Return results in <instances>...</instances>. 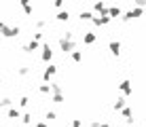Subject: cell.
Listing matches in <instances>:
<instances>
[{"instance_id": "obj_7", "label": "cell", "mask_w": 146, "mask_h": 127, "mask_svg": "<svg viewBox=\"0 0 146 127\" xmlns=\"http://www.w3.org/2000/svg\"><path fill=\"white\" fill-rule=\"evenodd\" d=\"M36 49H40V43H38V40H30V43L28 45H23V51H26V53H32V51H36Z\"/></svg>"}, {"instance_id": "obj_8", "label": "cell", "mask_w": 146, "mask_h": 127, "mask_svg": "<svg viewBox=\"0 0 146 127\" xmlns=\"http://www.w3.org/2000/svg\"><path fill=\"white\" fill-rule=\"evenodd\" d=\"M108 49H110V53H112V55H119L121 53V43H119V40H110Z\"/></svg>"}, {"instance_id": "obj_3", "label": "cell", "mask_w": 146, "mask_h": 127, "mask_svg": "<svg viewBox=\"0 0 146 127\" xmlns=\"http://www.w3.org/2000/svg\"><path fill=\"white\" fill-rule=\"evenodd\" d=\"M42 55H40V57H42V62H51V57H53V51H51V45L49 43H44L42 47Z\"/></svg>"}, {"instance_id": "obj_20", "label": "cell", "mask_w": 146, "mask_h": 127, "mask_svg": "<svg viewBox=\"0 0 146 127\" xmlns=\"http://www.w3.org/2000/svg\"><path fill=\"white\" fill-rule=\"evenodd\" d=\"M40 93H51V85H49V83H44V85H40Z\"/></svg>"}, {"instance_id": "obj_25", "label": "cell", "mask_w": 146, "mask_h": 127, "mask_svg": "<svg viewBox=\"0 0 146 127\" xmlns=\"http://www.w3.org/2000/svg\"><path fill=\"white\" fill-rule=\"evenodd\" d=\"M80 125H83V121H80V119H72V127H80Z\"/></svg>"}, {"instance_id": "obj_6", "label": "cell", "mask_w": 146, "mask_h": 127, "mask_svg": "<svg viewBox=\"0 0 146 127\" xmlns=\"http://www.w3.org/2000/svg\"><path fill=\"white\" fill-rule=\"evenodd\" d=\"M140 15H142V9H131V11L129 13H125V17H123V21H131V19H135V17H140Z\"/></svg>"}, {"instance_id": "obj_13", "label": "cell", "mask_w": 146, "mask_h": 127, "mask_svg": "<svg viewBox=\"0 0 146 127\" xmlns=\"http://www.w3.org/2000/svg\"><path fill=\"white\" fill-rule=\"evenodd\" d=\"M112 108H114V110H123V108H125V98H123V95H121V98L112 104Z\"/></svg>"}, {"instance_id": "obj_16", "label": "cell", "mask_w": 146, "mask_h": 127, "mask_svg": "<svg viewBox=\"0 0 146 127\" xmlns=\"http://www.w3.org/2000/svg\"><path fill=\"white\" fill-rule=\"evenodd\" d=\"M80 19H83V21H89V19H91V21H93V13L91 11H83V13H80Z\"/></svg>"}, {"instance_id": "obj_24", "label": "cell", "mask_w": 146, "mask_h": 127, "mask_svg": "<svg viewBox=\"0 0 146 127\" xmlns=\"http://www.w3.org/2000/svg\"><path fill=\"white\" fill-rule=\"evenodd\" d=\"M21 121H23L26 125H30V123H32V114H23V116H21Z\"/></svg>"}, {"instance_id": "obj_9", "label": "cell", "mask_w": 146, "mask_h": 127, "mask_svg": "<svg viewBox=\"0 0 146 127\" xmlns=\"http://www.w3.org/2000/svg\"><path fill=\"white\" fill-rule=\"evenodd\" d=\"M93 11L100 13V15H108V7H106L104 2H95V4H93Z\"/></svg>"}, {"instance_id": "obj_29", "label": "cell", "mask_w": 146, "mask_h": 127, "mask_svg": "<svg viewBox=\"0 0 146 127\" xmlns=\"http://www.w3.org/2000/svg\"><path fill=\"white\" fill-rule=\"evenodd\" d=\"M0 85H2V80H0Z\"/></svg>"}, {"instance_id": "obj_22", "label": "cell", "mask_w": 146, "mask_h": 127, "mask_svg": "<svg viewBox=\"0 0 146 127\" xmlns=\"http://www.w3.org/2000/svg\"><path fill=\"white\" fill-rule=\"evenodd\" d=\"M44 119H47V121H53V119H57V114H55L53 110H49V112L44 114Z\"/></svg>"}, {"instance_id": "obj_15", "label": "cell", "mask_w": 146, "mask_h": 127, "mask_svg": "<svg viewBox=\"0 0 146 127\" xmlns=\"http://www.w3.org/2000/svg\"><path fill=\"white\" fill-rule=\"evenodd\" d=\"M9 119H21V112L17 108H9Z\"/></svg>"}, {"instance_id": "obj_1", "label": "cell", "mask_w": 146, "mask_h": 127, "mask_svg": "<svg viewBox=\"0 0 146 127\" xmlns=\"http://www.w3.org/2000/svg\"><path fill=\"white\" fill-rule=\"evenodd\" d=\"M59 49L64 51V53H72V51H76V45H74V36L72 32H64L62 36H59Z\"/></svg>"}, {"instance_id": "obj_28", "label": "cell", "mask_w": 146, "mask_h": 127, "mask_svg": "<svg viewBox=\"0 0 146 127\" xmlns=\"http://www.w3.org/2000/svg\"><path fill=\"white\" fill-rule=\"evenodd\" d=\"M4 28H7V23H4V21H0V32H2Z\"/></svg>"}, {"instance_id": "obj_10", "label": "cell", "mask_w": 146, "mask_h": 127, "mask_svg": "<svg viewBox=\"0 0 146 127\" xmlns=\"http://www.w3.org/2000/svg\"><path fill=\"white\" fill-rule=\"evenodd\" d=\"M93 23H95V25H106V23H110V17H108V15H100V17H93Z\"/></svg>"}, {"instance_id": "obj_4", "label": "cell", "mask_w": 146, "mask_h": 127, "mask_svg": "<svg viewBox=\"0 0 146 127\" xmlns=\"http://www.w3.org/2000/svg\"><path fill=\"white\" fill-rule=\"evenodd\" d=\"M57 72V68H55V66L51 64V66H47V68H44V72H42V80L44 83H49V80H51V76Z\"/></svg>"}, {"instance_id": "obj_12", "label": "cell", "mask_w": 146, "mask_h": 127, "mask_svg": "<svg viewBox=\"0 0 146 127\" xmlns=\"http://www.w3.org/2000/svg\"><path fill=\"white\" fill-rule=\"evenodd\" d=\"M95 38H98V36H95L93 32H85V36H83L85 45H93V43H95Z\"/></svg>"}, {"instance_id": "obj_23", "label": "cell", "mask_w": 146, "mask_h": 127, "mask_svg": "<svg viewBox=\"0 0 146 127\" xmlns=\"http://www.w3.org/2000/svg\"><path fill=\"white\" fill-rule=\"evenodd\" d=\"M28 104H30V100L26 98V95H23V98H21V100H19V106H21V108H26V106H28Z\"/></svg>"}, {"instance_id": "obj_19", "label": "cell", "mask_w": 146, "mask_h": 127, "mask_svg": "<svg viewBox=\"0 0 146 127\" xmlns=\"http://www.w3.org/2000/svg\"><path fill=\"white\" fill-rule=\"evenodd\" d=\"M68 17H70V13H66V11H59V13H57V19H59V21H68Z\"/></svg>"}, {"instance_id": "obj_18", "label": "cell", "mask_w": 146, "mask_h": 127, "mask_svg": "<svg viewBox=\"0 0 146 127\" xmlns=\"http://www.w3.org/2000/svg\"><path fill=\"white\" fill-rule=\"evenodd\" d=\"M17 74L19 76H28L30 74V68H28V66H21V68H17Z\"/></svg>"}, {"instance_id": "obj_2", "label": "cell", "mask_w": 146, "mask_h": 127, "mask_svg": "<svg viewBox=\"0 0 146 127\" xmlns=\"http://www.w3.org/2000/svg\"><path fill=\"white\" fill-rule=\"evenodd\" d=\"M19 32H21V28H19V25H7L0 34H2L4 38H13V36H19Z\"/></svg>"}, {"instance_id": "obj_5", "label": "cell", "mask_w": 146, "mask_h": 127, "mask_svg": "<svg viewBox=\"0 0 146 127\" xmlns=\"http://www.w3.org/2000/svg\"><path fill=\"white\" fill-rule=\"evenodd\" d=\"M119 89L123 91V95H131V93H133V87H131V83H129V80H121Z\"/></svg>"}, {"instance_id": "obj_14", "label": "cell", "mask_w": 146, "mask_h": 127, "mask_svg": "<svg viewBox=\"0 0 146 127\" xmlns=\"http://www.w3.org/2000/svg\"><path fill=\"white\" fill-rule=\"evenodd\" d=\"M70 57H72V62H83V53H80V51H72V53H70Z\"/></svg>"}, {"instance_id": "obj_11", "label": "cell", "mask_w": 146, "mask_h": 127, "mask_svg": "<svg viewBox=\"0 0 146 127\" xmlns=\"http://www.w3.org/2000/svg\"><path fill=\"white\" fill-rule=\"evenodd\" d=\"M121 13H123V9H121V7H110V9H108V17H110V19H112V17H119Z\"/></svg>"}, {"instance_id": "obj_17", "label": "cell", "mask_w": 146, "mask_h": 127, "mask_svg": "<svg viewBox=\"0 0 146 127\" xmlns=\"http://www.w3.org/2000/svg\"><path fill=\"white\" fill-rule=\"evenodd\" d=\"M51 102H55V104H62V102H64V93H53V95H51Z\"/></svg>"}, {"instance_id": "obj_30", "label": "cell", "mask_w": 146, "mask_h": 127, "mask_svg": "<svg viewBox=\"0 0 146 127\" xmlns=\"http://www.w3.org/2000/svg\"><path fill=\"white\" fill-rule=\"evenodd\" d=\"M0 127H2V125H0Z\"/></svg>"}, {"instance_id": "obj_27", "label": "cell", "mask_w": 146, "mask_h": 127, "mask_svg": "<svg viewBox=\"0 0 146 127\" xmlns=\"http://www.w3.org/2000/svg\"><path fill=\"white\" fill-rule=\"evenodd\" d=\"M34 127H47V123H44V121H38V123L34 125Z\"/></svg>"}, {"instance_id": "obj_21", "label": "cell", "mask_w": 146, "mask_h": 127, "mask_svg": "<svg viewBox=\"0 0 146 127\" xmlns=\"http://www.w3.org/2000/svg\"><path fill=\"white\" fill-rule=\"evenodd\" d=\"M13 102H11V98H2L0 100V108H7V106H11Z\"/></svg>"}, {"instance_id": "obj_26", "label": "cell", "mask_w": 146, "mask_h": 127, "mask_svg": "<svg viewBox=\"0 0 146 127\" xmlns=\"http://www.w3.org/2000/svg\"><path fill=\"white\" fill-rule=\"evenodd\" d=\"M53 7H55V9H62V7H64V2H62V0H55Z\"/></svg>"}]
</instances>
